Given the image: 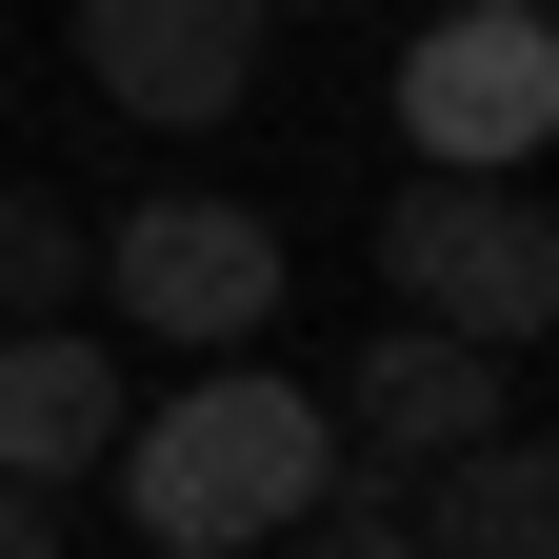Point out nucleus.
Wrapping results in <instances>:
<instances>
[{"label": "nucleus", "mask_w": 559, "mask_h": 559, "mask_svg": "<svg viewBox=\"0 0 559 559\" xmlns=\"http://www.w3.org/2000/svg\"><path fill=\"white\" fill-rule=\"evenodd\" d=\"M120 419H140V380L100 360L81 320H21V340H0V479H21V500L100 479V460H120Z\"/></svg>", "instance_id": "7"}, {"label": "nucleus", "mask_w": 559, "mask_h": 559, "mask_svg": "<svg viewBox=\"0 0 559 559\" xmlns=\"http://www.w3.org/2000/svg\"><path fill=\"white\" fill-rule=\"evenodd\" d=\"M539 21H559V0H539Z\"/></svg>", "instance_id": "12"}, {"label": "nucleus", "mask_w": 559, "mask_h": 559, "mask_svg": "<svg viewBox=\"0 0 559 559\" xmlns=\"http://www.w3.org/2000/svg\"><path fill=\"white\" fill-rule=\"evenodd\" d=\"M320 419H340V460H360V479H419V460L500 440V360L440 340V320H400V340H360V360L320 380Z\"/></svg>", "instance_id": "6"}, {"label": "nucleus", "mask_w": 559, "mask_h": 559, "mask_svg": "<svg viewBox=\"0 0 559 559\" xmlns=\"http://www.w3.org/2000/svg\"><path fill=\"white\" fill-rule=\"evenodd\" d=\"M380 280H400V320L520 360V340L559 320V200L539 180H400L380 200Z\"/></svg>", "instance_id": "2"}, {"label": "nucleus", "mask_w": 559, "mask_h": 559, "mask_svg": "<svg viewBox=\"0 0 559 559\" xmlns=\"http://www.w3.org/2000/svg\"><path fill=\"white\" fill-rule=\"evenodd\" d=\"M100 300L160 360H240L280 320V221L260 200H140V221H100Z\"/></svg>", "instance_id": "4"}, {"label": "nucleus", "mask_w": 559, "mask_h": 559, "mask_svg": "<svg viewBox=\"0 0 559 559\" xmlns=\"http://www.w3.org/2000/svg\"><path fill=\"white\" fill-rule=\"evenodd\" d=\"M400 520H419V559H559V440H460V460H419L400 479Z\"/></svg>", "instance_id": "8"}, {"label": "nucleus", "mask_w": 559, "mask_h": 559, "mask_svg": "<svg viewBox=\"0 0 559 559\" xmlns=\"http://www.w3.org/2000/svg\"><path fill=\"white\" fill-rule=\"evenodd\" d=\"M260 21L280 0H81V81L120 100V120H240L260 100Z\"/></svg>", "instance_id": "5"}, {"label": "nucleus", "mask_w": 559, "mask_h": 559, "mask_svg": "<svg viewBox=\"0 0 559 559\" xmlns=\"http://www.w3.org/2000/svg\"><path fill=\"white\" fill-rule=\"evenodd\" d=\"M100 479L140 500V539H160V559H260V539L300 520L320 479H340V419H320V380H260V360H221V380L140 400Z\"/></svg>", "instance_id": "1"}, {"label": "nucleus", "mask_w": 559, "mask_h": 559, "mask_svg": "<svg viewBox=\"0 0 559 559\" xmlns=\"http://www.w3.org/2000/svg\"><path fill=\"white\" fill-rule=\"evenodd\" d=\"M280 559H419V520H400V479H360V460H340L320 500L280 520Z\"/></svg>", "instance_id": "10"}, {"label": "nucleus", "mask_w": 559, "mask_h": 559, "mask_svg": "<svg viewBox=\"0 0 559 559\" xmlns=\"http://www.w3.org/2000/svg\"><path fill=\"white\" fill-rule=\"evenodd\" d=\"M81 280H100V221H60L40 180H0V340H21V320H60Z\"/></svg>", "instance_id": "9"}, {"label": "nucleus", "mask_w": 559, "mask_h": 559, "mask_svg": "<svg viewBox=\"0 0 559 559\" xmlns=\"http://www.w3.org/2000/svg\"><path fill=\"white\" fill-rule=\"evenodd\" d=\"M400 140H419V180H520L539 140H559V21H539V0L419 21L400 40Z\"/></svg>", "instance_id": "3"}, {"label": "nucleus", "mask_w": 559, "mask_h": 559, "mask_svg": "<svg viewBox=\"0 0 559 559\" xmlns=\"http://www.w3.org/2000/svg\"><path fill=\"white\" fill-rule=\"evenodd\" d=\"M0 559H60V500H21V479H0Z\"/></svg>", "instance_id": "11"}]
</instances>
